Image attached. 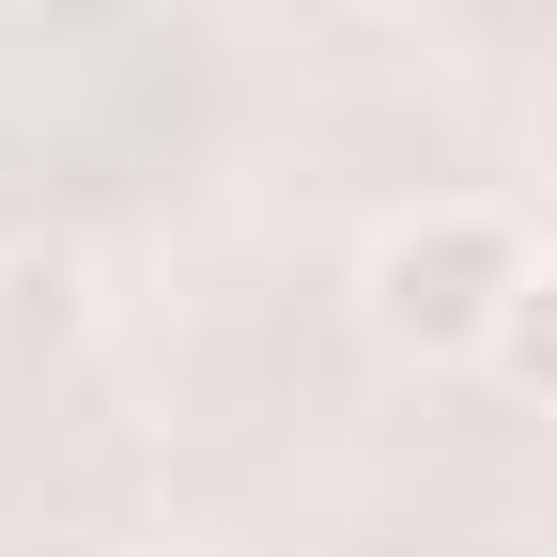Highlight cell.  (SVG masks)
Instances as JSON below:
<instances>
[{
  "instance_id": "obj_1",
  "label": "cell",
  "mask_w": 557,
  "mask_h": 557,
  "mask_svg": "<svg viewBox=\"0 0 557 557\" xmlns=\"http://www.w3.org/2000/svg\"><path fill=\"white\" fill-rule=\"evenodd\" d=\"M542 278V248L496 218V201H418V218H387L357 248V325L387 341V357L449 372V357H496L511 295Z\"/></svg>"
},
{
  "instance_id": "obj_4",
  "label": "cell",
  "mask_w": 557,
  "mask_h": 557,
  "mask_svg": "<svg viewBox=\"0 0 557 557\" xmlns=\"http://www.w3.org/2000/svg\"><path fill=\"white\" fill-rule=\"evenodd\" d=\"M357 16H372V0H357Z\"/></svg>"
},
{
  "instance_id": "obj_2",
  "label": "cell",
  "mask_w": 557,
  "mask_h": 557,
  "mask_svg": "<svg viewBox=\"0 0 557 557\" xmlns=\"http://www.w3.org/2000/svg\"><path fill=\"white\" fill-rule=\"evenodd\" d=\"M480 372H496L511 403H557V248H542V278L511 295V325H496V357H480Z\"/></svg>"
},
{
  "instance_id": "obj_3",
  "label": "cell",
  "mask_w": 557,
  "mask_h": 557,
  "mask_svg": "<svg viewBox=\"0 0 557 557\" xmlns=\"http://www.w3.org/2000/svg\"><path fill=\"white\" fill-rule=\"evenodd\" d=\"M0 16H16V0H0Z\"/></svg>"
}]
</instances>
